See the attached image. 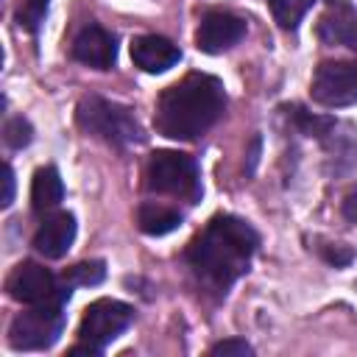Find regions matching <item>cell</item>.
I'll return each instance as SVG.
<instances>
[{
    "label": "cell",
    "mask_w": 357,
    "mask_h": 357,
    "mask_svg": "<svg viewBox=\"0 0 357 357\" xmlns=\"http://www.w3.org/2000/svg\"><path fill=\"white\" fill-rule=\"evenodd\" d=\"M293 112H296V120H298L301 131L310 134V137H324L326 128L332 126L329 117H315V114H310V112H304V109H293Z\"/></svg>",
    "instance_id": "20"
},
{
    "label": "cell",
    "mask_w": 357,
    "mask_h": 357,
    "mask_svg": "<svg viewBox=\"0 0 357 357\" xmlns=\"http://www.w3.org/2000/svg\"><path fill=\"white\" fill-rule=\"evenodd\" d=\"M134 321V310L117 298H98L84 310L78 337L81 343L103 351L114 337H120Z\"/></svg>",
    "instance_id": "6"
},
{
    "label": "cell",
    "mask_w": 357,
    "mask_h": 357,
    "mask_svg": "<svg viewBox=\"0 0 357 357\" xmlns=\"http://www.w3.org/2000/svg\"><path fill=\"white\" fill-rule=\"evenodd\" d=\"M6 290L11 298L22 301V304H45V301H53L59 296H70L73 293V284H56V276L39 265V262H20L8 279H6Z\"/></svg>",
    "instance_id": "8"
},
{
    "label": "cell",
    "mask_w": 357,
    "mask_h": 357,
    "mask_svg": "<svg viewBox=\"0 0 357 357\" xmlns=\"http://www.w3.org/2000/svg\"><path fill=\"white\" fill-rule=\"evenodd\" d=\"M70 296H59L45 304H28L8 326V343L17 351L50 349L64 329V304Z\"/></svg>",
    "instance_id": "5"
},
{
    "label": "cell",
    "mask_w": 357,
    "mask_h": 357,
    "mask_svg": "<svg viewBox=\"0 0 357 357\" xmlns=\"http://www.w3.org/2000/svg\"><path fill=\"white\" fill-rule=\"evenodd\" d=\"M318 39L357 50V11L346 0H332L318 20Z\"/></svg>",
    "instance_id": "11"
},
{
    "label": "cell",
    "mask_w": 357,
    "mask_h": 357,
    "mask_svg": "<svg viewBox=\"0 0 357 357\" xmlns=\"http://www.w3.org/2000/svg\"><path fill=\"white\" fill-rule=\"evenodd\" d=\"M45 17H47V0H22V6L17 8V22L28 33H36L42 28Z\"/></svg>",
    "instance_id": "18"
},
{
    "label": "cell",
    "mask_w": 357,
    "mask_h": 357,
    "mask_svg": "<svg viewBox=\"0 0 357 357\" xmlns=\"http://www.w3.org/2000/svg\"><path fill=\"white\" fill-rule=\"evenodd\" d=\"M73 59L95 70H109L117 59V42L106 28L86 25L73 39Z\"/></svg>",
    "instance_id": "10"
},
{
    "label": "cell",
    "mask_w": 357,
    "mask_h": 357,
    "mask_svg": "<svg viewBox=\"0 0 357 357\" xmlns=\"http://www.w3.org/2000/svg\"><path fill=\"white\" fill-rule=\"evenodd\" d=\"M312 3H315V0H268L273 20H276L284 31H293V28L301 22V17L312 8Z\"/></svg>",
    "instance_id": "16"
},
{
    "label": "cell",
    "mask_w": 357,
    "mask_h": 357,
    "mask_svg": "<svg viewBox=\"0 0 357 357\" xmlns=\"http://www.w3.org/2000/svg\"><path fill=\"white\" fill-rule=\"evenodd\" d=\"M73 240H75V218L70 212H53L39 223L33 234V248L47 259H61L70 251Z\"/></svg>",
    "instance_id": "13"
},
{
    "label": "cell",
    "mask_w": 357,
    "mask_h": 357,
    "mask_svg": "<svg viewBox=\"0 0 357 357\" xmlns=\"http://www.w3.org/2000/svg\"><path fill=\"white\" fill-rule=\"evenodd\" d=\"M340 212H343V218H346L349 223H357V187H354V190H349V192L343 195Z\"/></svg>",
    "instance_id": "24"
},
{
    "label": "cell",
    "mask_w": 357,
    "mask_h": 357,
    "mask_svg": "<svg viewBox=\"0 0 357 357\" xmlns=\"http://www.w3.org/2000/svg\"><path fill=\"white\" fill-rule=\"evenodd\" d=\"M254 349L245 343V340H240V337H229V340H220V343H215L212 349H209V354H223V357H248Z\"/></svg>",
    "instance_id": "21"
},
{
    "label": "cell",
    "mask_w": 357,
    "mask_h": 357,
    "mask_svg": "<svg viewBox=\"0 0 357 357\" xmlns=\"http://www.w3.org/2000/svg\"><path fill=\"white\" fill-rule=\"evenodd\" d=\"M310 95L326 109L351 106L357 100V61H321L315 67Z\"/></svg>",
    "instance_id": "7"
},
{
    "label": "cell",
    "mask_w": 357,
    "mask_h": 357,
    "mask_svg": "<svg viewBox=\"0 0 357 357\" xmlns=\"http://www.w3.org/2000/svg\"><path fill=\"white\" fill-rule=\"evenodd\" d=\"M181 59L178 45H173L165 36L156 33H142L131 42V61L134 67H139L142 73H165L170 67H176Z\"/></svg>",
    "instance_id": "12"
},
{
    "label": "cell",
    "mask_w": 357,
    "mask_h": 357,
    "mask_svg": "<svg viewBox=\"0 0 357 357\" xmlns=\"http://www.w3.org/2000/svg\"><path fill=\"white\" fill-rule=\"evenodd\" d=\"M321 257H324L329 265L343 268V265H349V262L354 259V251H351V248H343V245H326V248H321Z\"/></svg>",
    "instance_id": "22"
},
{
    "label": "cell",
    "mask_w": 357,
    "mask_h": 357,
    "mask_svg": "<svg viewBox=\"0 0 357 357\" xmlns=\"http://www.w3.org/2000/svg\"><path fill=\"white\" fill-rule=\"evenodd\" d=\"M103 276H106V265L100 262V259H92V262H78V265H73L67 273H64V282L67 284H98V282H103Z\"/></svg>",
    "instance_id": "17"
},
{
    "label": "cell",
    "mask_w": 357,
    "mask_h": 357,
    "mask_svg": "<svg viewBox=\"0 0 357 357\" xmlns=\"http://www.w3.org/2000/svg\"><path fill=\"white\" fill-rule=\"evenodd\" d=\"M64 198V184H61V176L56 167H39L33 173V181H31V206L33 212H50L59 206V201Z\"/></svg>",
    "instance_id": "14"
},
{
    "label": "cell",
    "mask_w": 357,
    "mask_h": 357,
    "mask_svg": "<svg viewBox=\"0 0 357 357\" xmlns=\"http://www.w3.org/2000/svg\"><path fill=\"white\" fill-rule=\"evenodd\" d=\"M137 223H139V229L145 234L162 237V234H167V231L181 226V212L167 206V204H159V201H145L139 206V212H137Z\"/></svg>",
    "instance_id": "15"
},
{
    "label": "cell",
    "mask_w": 357,
    "mask_h": 357,
    "mask_svg": "<svg viewBox=\"0 0 357 357\" xmlns=\"http://www.w3.org/2000/svg\"><path fill=\"white\" fill-rule=\"evenodd\" d=\"M145 187L159 195L184 198L195 204L201 198V176L192 156L178 151H156L145 167Z\"/></svg>",
    "instance_id": "4"
},
{
    "label": "cell",
    "mask_w": 357,
    "mask_h": 357,
    "mask_svg": "<svg viewBox=\"0 0 357 357\" xmlns=\"http://www.w3.org/2000/svg\"><path fill=\"white\" fill-rule=\"evenodd\" d=\"M11 201H14V170H11V165H3V198H0V204L11 206Z\"/></svg>",
    "instance_id": "23"
},
{
    "label": "cell",
    "mask_w": 357,
    "mask_h": 357,
    "mask_svg": "<svg viewBox=\"0 0 357 357\" xmlns=\"http://www.w3.org/2000/svg\"><path fill=\"white\" fill-rule=\"evenodd\" d=\"M259 248L254 226L234 215H215L206 229L190 243L187 262L204 287L226 293L251 265Z\"/></svg>",
    "instance_id": "1"
},
{
    "label": "cell",
    "mask_w": 357,
    "mask_h": 357,
    "mask_svg": "<svg viewBox=\"0 0 357 357\" xmlns=\"http://www.w3.org/2000/svg\"><path fill=\"white\" fill-rule=\"evenodd\" d=\"M223 109V84L215 75L190 73L159 95L153 126L170 139H195L220 120Z\"/></svg>",
    "instance_id": "2"
},
{
    "label": "cell",
    "mask_w": 357,
    "mask_h": 357,
    "mask_svg": "<svg viewBox=\"0 0 357 357\" xmlns=\"http://www.w3.org/2000/svg\"><path fill=\"white\" fill-rule=\"evenodd\" d=\"M75 120L84 131L106 139L109 145L126 148V145L142 142V128H139L137 117L131 114V109L123 103H114L109 98H100V95L81 98V103L75 109Z\"/></svg>",
    "instance_id": "3"
},
{
    "label": "cell",
    "mask_w": 357,
    "mask_h": 357,
    "mask_svg": "<svg viewBox=\"0 0 357 357\" xmlns=\"http://www.w3.org/2000/svg\"><path fill=\"white\" fill-rule=\"evenodd\" d=\"M245 36V20L231 11H206L195 31V45L201 53H223Z\"/></svg>",
    "instance_id": "9"
},
{
    "label": "cell",
    "mask_w": 357,
    "mask_h": 357,
    "mask_svg": "<svg viewBox=\"0 0 357 357\" xmlns=\"http://www.w3.org/2000/svg\"><path fill=\"white\" fill-rule=\"evenodd\" d=\"M3 139H6L8 148H17L20 151V148H25L33 139V128H31V123L25 117H11L6 123V128H3Z\"/></svg>",
    "instance_id": "19"
}]
</instances>
